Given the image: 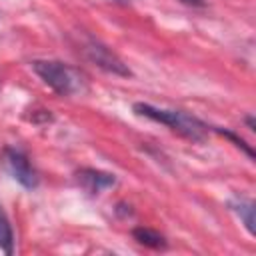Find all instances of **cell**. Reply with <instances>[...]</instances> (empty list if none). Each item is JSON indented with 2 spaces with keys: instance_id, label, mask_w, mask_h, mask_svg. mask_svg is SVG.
I'll use <instances>...</instances> for the list:
<instances>
[{
  "instance_id": "obj_9",
  "label": "cell",
  "mask_w": 256,
  "mask_h": 256,
  "mask_svg": "<svg viewBox=\"0 0 256 256\" xmlns=\"http://www.w3.org/2000/svg\"><path fill=\"white\" fill-rule=\"evenodd\" d=\"M216 130H218L220 134H224L226 138H230L232 142H236V146H240V148H242V150H244V152H246V154H248L250 158L254 156V152H252V148H250V146H248V144H246V142H244L242 138H238V136H236L234 132H228V130H220V128H216Z\"/></svg>"
},
{
  "instance_id": "obj_7",
  "label": "cell",
  "mask_w": 256,
  "mask_h": 256,
  "mask_svg": "<svg viewBox=\"0 0 256 256\" xmlns=\"http://www.w3.org/2000/svg\"><path fill=\"white\" fill-rule=\"evenodd\" d=\"M232 210L242 218V222L248 228V232L254 234V204L250 200H242L240 198V200L232 202Z\"/></svg>"
},
{
  "instance_id": "obj_6",
  "label": "cell",
  "mask_w": 256,
  "mask_h": 256,
  "mask_svg": "<svg viewBox=\"0 0 256 256\" xmlns=\"http://www.w3.org/2000/svg\"><path fill=\"white\" fill-rule=\"evenodd\" d=\"M132 234H134V238H136L140 244H144V246H150V248H164V246H166L164 236L158 234L156 230H150V228L140 226V228H134Z\"/></svg>"
},
{
  "instance_id": "obj_10",
  "label": "cell",
  "mask_w": 256,
  "mask_h": 256,
  "mask_svg": "<svg viewBox=\"0 0 256 256\" xmlns=\"http://www.w3.org/2000/svg\"><path fill=\"white\" fill-rule=\"evenodd\" d=\"M180 2H184V4H188V6H204V0H180Z\"/></svg>"
},
{
  "instance_id": "obj_2",
  "label": "cell",
  "mask_w": 256,
  "mask_h": 256,
  "mask_svg": "<svg viewBox=\"0 0 256 256\" xmlns=\"http://www.w3.org/2000/svg\"><path fill=\"white\" fill-rule=\"evenodd\" d=\"M32 68L42 78V82L46 86H50L60 96H70V94L80 90V84H82L80 74L72 66L64 64V62L36 60V62H32Z\"/></svg>"
},
{
  "instance_id": "obj_1",
  "label": "cell",
  "mask_w": 256,
  "mask_h": 256,
  "mask_svg": "<svg viewBox=\"0 0 256 256\" xmlns=\"http://www.w3.org/2000/svg\"><path fill=\"white\" fill-rule=\"evenodd\" d=\"M134 112L144 116V118H150L154 122L166 124L168 128H172L180 136L194 140V142H202L206 138V132H208V126L202 120H198L186 112H180V110H164V108H156L152 104L138 102V104H134Z\"/></svg>"
},
{
  "instance_id": "obj_8",
  "label": "cell",
  "mask_w": 256,
  "mask_h": 256,
  "mask_svg": "<svg viewBox=\"0 0 256 256\" xmlns=\"http://www.w3.org/2000/svg\"><path fill=\"white\" fill-rule=\"evenodd\" d=\"M12 244H14V236H12V228L10 222L4 214V210L0 208V248L6 254H12Z\"/></svg>"
},
{
  "instance_id": "obj_5",
  "label": "cell",
  "mask_w": 256,
  "mask_h": 256,
  "mask_svg": "<svg viewBox=\"0 0 256 256\" xmlns=\"http://www.w3.org/2000/svg\"><path fill=\"white\" fill-rule=\"evenodd\" d=\"M76 180L90 194H98V192L114 186V182H116L114 174H108V172H102V170H94V168H84V170L76 172Z\"/></svg>"
},
{
  "instance_id": "obj_3",
  "label": "cell",
  "mask_w": 256,
  "mask_h": 256,
  "mask_svg": "<svg viewBox=\"0 0 256 256\" xmlns=\"http://www.w3.org/2000/svg\"><path fill=\"white\" fill-rule=\"evenodd\" d=\"M2 162H4V168L6 172L16 180L20 182L24 188H36L38 186V172L32 168L28 156L18 150V148H6L4 154H2Z\"/></svg>"
},
{
  "instance_id": "obj_4",
  "label": "cell",
  "mask_w": 256,
  "mask_h": 256,
  "mask_svg": "<svg viewBox=\"0 0 256 256\" xmlns=\"http://www.w3.org/2000/svg\"><path fill=\"white\" fill-rule=\"evenodd\" d=\"M86 56L96 64V66H100V68H104L106 72H112V74H120V76H128L130 74V70L124 66V62L116 56V54H112L106 46H102L100 42H94V40H90L88 44H86Z\"/></svg>"
}]
</instances>
